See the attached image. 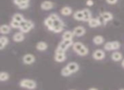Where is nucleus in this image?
<instances>
[{"mask_svg":"<svg viewBox=\"0 0 124 90\" xmlns=\"http://www.w3.org/2000/svg\"><path fill=\"white\" fill-rule=\"evenodd\" d=\"M20 86H21V88L32 90L37 88V82L31 79H22L20 82Z\"/></svg>","mask_w":124,"mask_h":90,"instance_id":"f257e3e1","label":"nucleus"},{"mask_svg":"<svg viewBox=\"0 0 124 90\" xmlns=\"http://www.w3.org/2000/svg\"><path fill=\"white\" fill-rule=\"evenodd\" d=\"M105 57V53L102 49H96L93 53V58L96 60H104Z\"/></svg>","mask_w":124,"mask_h":90,"instance_id":"f03ea898","label":"nucleus"},{"mask_svg":"<svg viewBox=\"0 0 124 90\" xmlns=\"http://www.w3.org/2000/svg\"><path fill=\"white\" fill-rule=\"evenodd\" d=\"M22 60H23V63L26 65H31L32 63L35 62L36 59H35V56L31 54H26L23 56L22 58Z\"/></svg>","mask_w":124,"mask_h":90,"instance_id":"7ed1b4c3","label":"nucleus"},{"mask_svg":"<svg viewBox=\"0 0 124 90\" xmlns=\"http://www.w3.org/2000/svg\"><path fill=\"white\" fill-rule=\"evenodd\" d=\"M72 31H73V33H74V36H77V37H82L86 33L85 28L81 26H77V27H75Z\"/></svg>","mask_w":124,"mask_h":90,"instance_id":"20e7f679","label":"nucleus"},{"mask_svg":"<svg viewBox=\"0 0 124 90\" xmlns=\"http://www.w3.org/2000/svg\"><path fill=\"white\" fill-rule=\"evenodd\" d=\"M54 6V4L51 1H43L41 4V9L43 10H50Z\"/></svg>","mask_w":124,"mask_h":90,"instance_id":"39448f33","label":"nucleus"},{"mask_svg":"<svg viewBox=\"0 0 124 90\" xmlns=\"http://www.w3.org/2000/svg\"><path fill=\"white\" fill-rule=\"evenodd\" d=\"M66 66H67L68 69H69L72 73H76L77 71H78V70H79V65H78V63H76V62L68 63Z\"/></svg>","mask_w":124,"mask_h":90,"instance_id":"423d86ee","label":"nucleus"},{"mask_svg":"<svg viewBox=\"0 0 124 90\" xmlns=\"http://www.w3.org/2000/svg\"><path fill=\"white\" fill-rule=\"evenodd\" d=\"M25 39L24 33L20 31V32H16V34L13 36V40L16 43H20V42H22Z\"/></svg>","mask_w":124,"mask_h":90,"instance_id":"0eeeda50","label":"nucleus"},{"mask_svg":"<svg viewBox=\"0 0 124 90\" xmlns=\"http://www.w3.org/2000/svg\"><path fill=\"white\" fill-rule=\"evenodd\" d=\"M36 49L39 51H45L48 49V44L45 42H38L36 45Z\"/></svg>","mask_w":124,"mask_h":90,"instance_id":"6e6552de","label":"nucleus"},{"mask_svg":"<svg viewBox=\"0 0 124 90\" xmlns=\"http://www.w3.org/2000/svg\"><path fill=\"white\" fill-rule=\"evenodd\" d=\"M73 17H74L75 20H77V21H84V15H83V10H78L75 12L74 15H73Z\"/></svg>","mask_w":124,"mask_h":90,"instance_id":"1a4fd4ad","label":"nucleus"},{"mask_svg":"<svg viewBox=\"0 0 124 90\" xmlns=\"http://www.w3.org/2000/svg\"><path fill=\"white\" fill-rule=\"evenodd\" d=\"M100 16L103 17L106 21H110L113 20V15L110 12H102L100 14Z\"/></svg>","mask_w":124,"mask_h":90,"instance_id":"9d476101","label":"nucleus"},{"mask_svg":"<svg viewBox=\"0 0 124 90\" xmlns=\"http://www.w3.org/2000/svg\"><path fill=\"white\" fill-rule=\"evenodd\" d=\"M60 13H61V15H63L67 16V15H71V13H72V9H71V7L66 6V7H63L61 9H60Z\"/></svg>","mask_w":124,"mask_h":90,"instance_id":"9b49d317","label":"nucleus"},{"mask_svg":"<svg viewBox=\"0 0 124 90\" xmlns=\"http://www.w3.org/2000/svg\"><path fill=\"white\" fill-rule=\"evenodd\" d=\"M66 60V54H55L54 60L56 62H64Z\"/></svg>","mask_w":124,"mask_h":90,"instance_id":"f8f14e48","label":"nucleus"},{"mask_svg":"<svg viewBox=\"0 0 124 90\" xmlns=\"http://www.w3.org/2000/svg\"><path fill=\"white\" fill-rule=\"evenodd\" d=\"M83 15H84V21H89L90 19H92V14L91 11L89 10L88 9H83Z\"/></svg>","mask_w":124,"mask_h":90,"instance_id":"ddd939ff","label":"nucleus"},{"mask_svg":"<svg viewBox=\"0 0 124 90\" xmlns=\"http://www.w3.org/2000/svg\"><path fill=\"white\" fill-rule=\"evenodd\" d=\"M111 59H112V60H113V61L118 62V61L122 60V54H121L120 52H114L113 54H111Z\"/></svg>","mask_w":124,"mask_h":90,"instance_id":"4468645a","label":"nucleus"},{"mask_svg":"<svg viewBox=\"0 0 124 90\" xmlns=\"http://www.w3.org/2000/svg\"><path fill=\"white\" fill-rule=\"evenodd\" d=\"M9 43V39L8 38L4 36H2L0 38V49H4V47Z\"/></svg>","mask_w":124,"mask_h":90,"instance_id":"2eb2a0df","label":"nucleus"},{"mask_svg":"<svg viewBox=\"0 0 124 90\" xmlns=\"http://www.w3.org/2000/svg\"><path fill=\"white\" fill-rule=\"evenodd\" d=\"M88 26L92 28H95V27H98L100 26V23H99V21L98 19H95V18H92V19L89 20L88 21Z\"/></svg>","mask_w":124,"mask_h":90,"instance_id":"dca6fc26","label":"nucleus"},{"mask_svg":"<svg viewBox=\"0 0 124 90\" xmlns=\"http://www.w3.org/2000/svg\"><path fill=\"white\" fill-rule=\"evenodd\" d=\"M73 37H74V33L72 31H66L62 34L63 39H72Z\"/></svg>","mask_w":124,"mask_h":90,"instance_id":"f3484780","label":"nucleus"},{"mask_svg":"<svg viewBox=\"0 0 124 90\" xmlns=\"http://www.w3.org/2000/svg\"><path fill=\"white\" fill-rule=\"evenodd\" d=\"M44 25H45V26H47V27H48V29L50 31V30H51V28L54 26L53 20H52L49 16H48V17H47L46 19L44 20Z\"/></svg>","mask_w":124,"mask_h":90,"instance_id":"a211bd4d","label":"nucleus"},{"mask_svg":"<svg viewBox=\"0 0 124 90\" xmlns=\"http://www.w3.org/2000/svg\"><path fill=\"white\" fill-rule=\"evenodd\" d=\"M0 32L4 35L9 34L10 32V26H8V25H2L0 27Z\"/></svg>","mask_w":124,"mask_h":90,"instance_id":"6ab92c4d","label":"nucleus"},{"mask_svg":"<svg viewBox=\"0 0 124 90\" xmlns=\"http://www.w3.org/2000/svg\"><path fill=\"white\" fill-rule=\"evenodd\" d=\"M104 41H105V39H104V38L102 36H100V35H98V36H95L94 38H93V42L94 44L96 45H100L102 44V43H104Z\"/></svg>","mask_w":124,"mask_h":90,"instance_id":"aec40b11","label":"nucleus"},{"mask_svg":"<svg viewBox=\"0 0 124 90\" xmlns=\"http://www.w3.org/2000/svg\"><path fill=\"white\" fill-rule=\"evenodd\" d=\"M83 47H84L83 43H80V42H76V43H73V45H72L73 50H74L75 52H77V53H78V51H79L80 49H81L82 48H83Z\"/></svg>","mask_w":124,"mask_h":90,"instance_id":"412c9836","label":"nucleus"},{"mask_svg":"<svg viewBox=\"0 0 124 90\" xmlns=\"http://www.w3.org/2000/svg\"><path fill=\"white\" fill-rule=\"evenodd\" d=\"M12 20H14V21H18V22L21 23V21H23L25 19H24V16H23L21 14H20V13H16V14L13 15Z\"/></svg>","mask_w":124,"mask_h":90,"instance_id":"4be33fe9","label":"nucleus"},{"mask_svg":"<svg viewBox=\"0 0 124 90\" xmlns=\"http://www.w3.org/2000/svg\"><path fill=\"white\" fill-rule=\"evenodd\" d=\"M71 74H72V72H71V71L68 69L67 66H66V67H64V68H62L61 75L63 76H71Z\"/></svg>","mask_w":124,"mask_h":90,"instance_id":"5701e85b","label":"nucleus"},{"mask_svg":"<svg viewBox=\"0 0 124 90\" xmlns=\"http://www.w3.org/2000/svg\"><path fill=\"white\" fill-rule=\"evenodd\" d=\"M63 30H64V26H53L50 31L54 33H59V32H61Z\"/></svg>","mask_w":124,"mask_h":90,"instance_id":"b1692460","label":"nucleus"},{"mask_svg":"<svg viewBox=\"0 0 124 90\" xmlns=\"http://www.w3.org/2000/svg\"><path fill=\"white\" fill-rule=\"evenodd\" d=\"M77 54H78V55H80V56H85V55H87V54H88V48L87 47H83V48H82L81 49H80L79 51H78Z\"/></svg>","mask_w":124,"mask_h":90,"instance_id":"393cba45","label":"nucleus"},{"mask_svg":"<svg viewBox=\"0 0 124 90\" xmlns=\"http://www.w3.org/2000/svg\"><path fill=\"white\" fill-rule=\"evenodd\" d=\"M9 76L7 72H5V71H2V72H1V74H0V81L5 82V81H7V80H9Z\"/></svg>","mask_w":124,"mask_h":90,"instance_id":"a878e982","label":"nucleus"},{"mask_svg":"<svg viewBox=\"0 0 124 90\" xmlns=\"http://www.w3.org/2000/svg\"><path fill=\"white\" fill-rule=\"evenodd\" d=\"M10 26L12 28H15V29H20V27H21V23L20 22H18V21H14V20H12L11 21V22H10Z\"/></svg>","mask_w":124,"mask_h":90,"instance_id":"bb28decb","label":"nucleus"},{"mask_svg":"<svg viewBox=\"0 0 124 90\" xmlns=\"http://www.w3.org/2000/svg\"><path fill=\"white\" fill-rule=\"evenodd\" d=\"M104 49L106 51H111L113 50V47H112V42H107L104 45Z\"/></svg>","mask_w":124,"mask_h":90,"instance_id":"cd10ccee","label":"nucleus"},{"mask_svg":"<svg viewBox=\"0 0 124 90\" xmlns=\"http://www.w3.org/2000/svg\"><path fill=\"white\" fill-rule=\"evenodd\" d=\"M18 8L21 9H27L29 7V2H24V3H21L19 5H17Z\"/></svg>","mask_w":124,"mask_h":90,"instance_id":"c85d7f7f","label":"nucleus"},{"mask_svg":"<svg viewBox=\"0 0 124 90\" xmlns=\"http://www.w3.org/2000/svg\"><path fill=\"white\" fill-rule=\"evenodd\" d=\"M112 47H113V50H117L121 47L120 43L118 41H113L112 42Z\"/></svg>","mask_w":124,"mask_h":90,"instance_id":"c756f323","label":"nucleus"},{"mask_svg":"<svg viewBox=\"0 0 124 90\" xmlns=\"http://www.w3.org/2000/svg\"><path fill=\"white\" fill-rule=\"evenodd\" d=\"M57 48H59V49H61V50H64V51H66V49H67L69 47H68L67 45H66L64 43H63V42L61 41L60 43H59L58 47H57Z\"/></svg>","mask_w":124,"mask_h":90,"instance_id":"7c9ffc66","label":"nucleus"},{"mask_svg":"<svg viewBox=\"0 0 124 90\" xmlns=\"http://www.w3.org/2000/svg\"><path fill=\"white\" fill-rule=\"evenodd\" d=\"M20 30H21V32H23V33H27V32H29V31H31V28H30L29 26H22V27L20 28Z\"/></svg>","mask_w":124,"mask_h":90,"instance_id":"2f4dec72","label":"nucleus"},{"mask_svg":"<svg viewBox=\"0 0 124 90\" xmlns=\"http://www.w3.org/2000/svg\"><path fill=\"white\" fill-rule=\"evenodd\" d=\"M64 26V23H63V21L60 18L54 21V26Z\"/></svg>","mask_w":124,"mask_h":90,"instance_id":"473e14b6","label":"nucleus"},{"mask_svg":"<svg viewBox=\"0 0 124 90\" xmlns=\"http://www.w3.org/2000/svg\"><path fill=\"white\" fill-rule=\"evenodd\" d=\"M97 19H98L99 23H100V26H105V24H106L107 21H105V20L104 19L103 17H101V16H99Z\"/></svg>","mask_w":124,"mask_h":90,"instance_id":"72a5a7b5","label":"nucleus"},{"mask_svg":"<svg viewBox=\"0 0 124 90\" xmlns=\"http://www.w3.org/2000/svg\"><path fill=\"white\" fill-rule=\"evenodd\" d=\"M30 0H13V2H14L15 4H16V5H19L20 4H21V3H24V2H29Z\"/></svg>","mask_w":124,"mask_h":90,"instance_id":"f704fd0d","label":"nucleus"},{"mask_svg":"<svg viewBox=\"0 0 124 90\" xmlns=\"http://www.w3.org/2000/svg\"><path fill=\"white\" fill-rule=\"evenodd\" d=\"M49 17L51 18L52 20H53V21L60 18V17H59V16H58V15H57V14H51V15H49Z\"/></svg>","mask_w":124,"mask_h":90,"instance_id":"c9c22d12","label":"nucleus"},{"mask_svg":"<svg viewBox=\"0 0 124 90\" xmlns=\"http://www.w3.org/2000/svg\"><path fill=\"white\" fill-rule=\"evenodd\" d=\"M105 1H106V3L109 4H116L118 0H105Z\"/></svg>","mask_w":124,"mask_h":90,"instance_id":"e433bc0d","label":"nucleus"},{"mask_svg":"<svg viewBox=\"0 0 124 90\" xmlns=\"http://www.w3.org/2000/svg\"><path fill=\"white\" fill-rule=\"evenodd\" d=\"M65 52H66V51L61 50V49H59V48H57L56 50H55V54H65Z\"/></svg>","mask_w":124,"mask_h":90,"instance_id":"4c0bfd02","label":"nucleus"},{"mask_svg":"<svg viewBox=\"0 0 124 90\" xmlns=\"http://www.w3.org/2000/svg\"><path fill=\"white\" fill-rule=\"evenodd\" d=\"M86 4H87V5H88V6H93V0H87Z\"/></svg>","mask_w":124,"mask_h":90,"instance_id":"58836bf2","label":"nucleus"},{"mask_svg":"<svg viewBox=\"0 0 124 90\" xmlns=\"http://www.w3.org/2000/svg\"><path fill=\"white\" fill-rule=\"evenodd\" d=\"M122 67L124 68V59L122 60Z\"/></svg>","mask_w":124,"mask_h":90,"instance_id":"ea45409f","label":"nucleus"},{"mask_svg":"<svg viewBox=\"0 0 124 90\" xmlns=\"http://www.w3.org/2000/svg\"><path fill=\"white\" fill-rule=\"evenodd\" d=\"M88 90H98L97 88H89Z\"/></svg>","mask_w":124,"mask_h":90,"instance_id":"a19ab883","label":"nucleus"},{"mask_svg":"<svg viewBox=\"0 0 124 90\" xmlns=\"http://www.w3.org/2000/svg\"><path fill=\"white\" fill-rule=\"evenodd\" d=\"M120 90H124V89H123V88H122V89H120Z\"/></svg>","mask_w":124,"mask_h":90,"instance_id":"79ce46f5","label":"nucleus"},{"mask_svg":"<svg viewBox=\"0 0 124 90\" xmlns=\"http://www.w3.org/2000/svg\"><path fill=\"white\" fill-rule=\"evenodd\" d=\"M71 90H74V89H71Z\"/></svg>","mask_w":124,"mask_h":90,"instance_id":"37998d69","label":"nucleus"}]
</instances>
